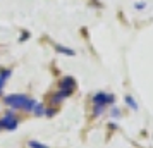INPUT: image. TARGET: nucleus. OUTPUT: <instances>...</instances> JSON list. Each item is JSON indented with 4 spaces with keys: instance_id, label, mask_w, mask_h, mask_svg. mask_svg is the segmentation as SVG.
Segmentation results:
<instances>
[{
    "instance_id": "nucleus-4",
    "label": "nucleus",
    "mask_w": 153,
    "mask_h": 148,
    "mask_svg": "<svg viewBox=\"0 0 153 148\" xmlns=\"http://www.w3.org/2000/svg\"><path fill=\"white\" fill-rule=\"evenodd\" d=\"M74 85H76V81L72 78H64L62 81H60V88H62V90H67V91H72Z\"/></svg>"
},
{
    "instance_id": "nucleus-8",
    "label": "nucleus",
    "mask_w": 153,
    "mask_h": 148,
    "mask_svg": "<svg viewBox=\"0 0 153 148\" xmlns=\"http://www.w3.org/2000/svg\"><path fill=\"white\" fill-rule=\"evenodd\" d=\"M29 147H31V148H48L47 145H40V143H36V141H31V143H29Z\"/></svg>"
},
{
    "instance_id": "nucleus-2",
    "label": "nucleus",
    "mask_w": 153,
    "mask_h": 148,
    "mask_svg": "<svg viewBox=\"0 0 153 148\" xmlns=\"http://www.w3.org/2000/svg\"><path fill=\"white\" fill-rule=\"evenodd\" d=\"M0 126H4L5 129H16V126H17V119L14 117V114L12 112H7L4 117H2V120H0Z\"/></svg>"
},
{
    "instance_id": "nucleus-7",
    "label": "nucleus",
    "mask_w": 153,
    "mask_h": 148,
    "mask_svg": "<svg viewBox=\"0 0 153 148\" xmlns=\"http://www.w3.org/2000/svg\"><path fill=\"white\" fill-rule=\"evenodd\" d=\"M43 112H45L43 105H35V114H36V115H42Z\"/></svg>"
},
{
    "instance_id": "nucleus-6",
    "label": "nucleus",
    "mask_w": 153,
    "mask_h": 148,
    "mask_svg": "<svg viewBox=\"0 0 153 148\" xmlns=\"http://www.w3.org/2000/svg\"><path fill=\"white\" fill-rule=\"evenodd\" d=\"M35 105H36V102H35V100L28 98V102H26V105H24V110H31V109H35Z\"/></svg>"
},
{
    "instance_id": "nucleus-9",
    "label": "nucleus",
    "mask_w": 153,
    "mask_h": 148,
    "mask_svg": "<svg viewBox=\"0 0 153 148\" xmlns=\"http://www.w3.org/2000/svg\"><path fill=\"white\" fill-rule=\"evenodd\" d=\"M126 103H127V105H131L132 109H138V105L134 103V100H132L131 97H127V98H126Z\"/></svg>"
},
{
    "instance_id": "nucleus-3",
    "label": "nucleus",
    "mask_w": 153,
    "mask_h": 148,
    "mask_svg": "<svg viewBox=\"0 0 153 148\" xmlns=\"http://www.w3.org/2000/svg\"><path fill=\"white\" fill-rule=\"evenodd\" d=\"M95 103L97 105H103V103H110V102H114V97L112 95H105V93H98V95H95Z\"/></svg>"
},
{
    "instance_id": "nucleus-5",
    "label": "nucleus",
    "mask_w": 153,
    "mask_h": 148,
    "mask_svg": "<svg viewBox=\"0 0 153 148\" xmlns=\"http://www.w3.org/2000/svg\"><path fill=\"white\" fill-rule=\"evenodd\" d=\"M57 52H62V54H67V55H74V50H69V48H64V47H60V45H57L55 47Z\"/></svg>"
},
{
    "instance_id": "nucleus-1",
    "label": "nucleus",
    "mask_w": 153,
    "mask_h": 148,
    "mask_svg": "<svg viewBox=\"0 0 153 148\" xmlns=\"http://www.w3.org/2000/svg\"><path fill=\"white\" fill-rule=\"evenodd\" d=\"M28 102V97L24 95H10V97H5V103L9 107H14V109H24Z\"/></svg>"
},
{
    "instance_id": "nucleus-10",
    "label": "nucleus",
    "mask_w": 153,
    "mask_h": 148,
    "mask_svg": "<svg viewBox=\"0 0 153 148\" xmlns=\"http://www.w3.org/2000/svg\"><path fill=\"white\" fill-rule=\"evenodd\" d=\"M102 110H103V105H97L95 107V114H97V115L98 114H102Z\"/></svg>"
},
{
    "instance_id": "nucleus-11",
    "label": "nucleus",
    "mask_w": 153,
    "mask_h": 148,
    "mask_svg": "<svg viewBox=\"0 0 153 148\" xmlns=\"http://www.w3.org/2000/svg\"><path fill=\"white\" fill-rule=\"evenodd\" d=\"M53 114H55V110H53V109H48V110H47V115H48V117H52Z\"/></svg>"
}]
</instances>
